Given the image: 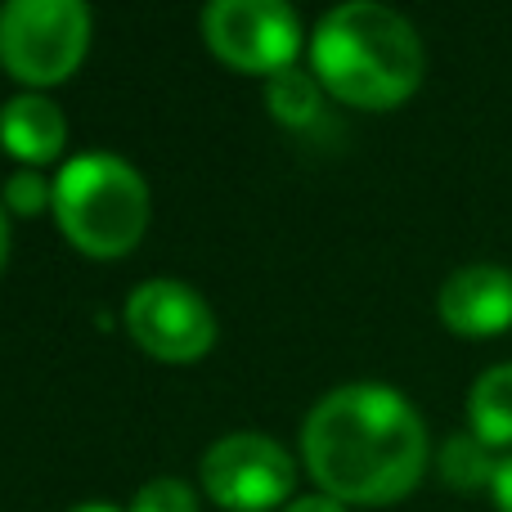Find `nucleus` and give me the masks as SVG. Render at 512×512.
I'll return each instance as SVG.
<instances>
[{"label": "nucleus", "instance_id": "obj_8", "mask_svg": "<svg viewBox=\"0 0 512 512\" xmlns=\"http://www.w3.org/2000/svg\"><path fill=\"white\" fill-rule=\"evenodd\" d=\"M441 324L459 337H499L512 328V270L504 265H463L441 283Z\"/></svg>", "mask_w": 512, "mask_h": 512}, {"label": "nucleus", "instance_id": "obj_4", "mask_svg": "<svg viewBox=\"0 0 512 512\" xmlns=\"http://www.w3.org/2000/svg\"><path fill=\"white\" fill-rule=\"evenodd\" d=\"M90 50V9L81 0L0 5V68L27 90L68 81Z\"/></svg>", "mask_w": 512, "mask_h": 512}, {"label": "nucleus", "instance_id": "obj_7", "mask_svg": "<svg viewBox=\"0 0 512 512\" xmlns=\"http://www.w3.org/2000/svg\"><path fill=\"white\" fill-rule=\"evenodd\" d=\"M203 486L225 512H270L297 486V463L261 432H230L203 454Z\"/></svg>", "mask_w": 512, "mask_h": 512}, {"label": "nucleus", "instance_id": "obj_3", "mask_svg": "<svg viewBox=\"0 0 512 512\" xmlns=\"http://www.w3.org/2000/svg\"><path fill=\"white\" fill-rule=\"evenodd\" d=\"M54 221L81 256L117 261L149 230V185L113 153H81L54 176Z\"/></svg>", "mask_w": 512, "mask_h": 512}, {"label": "nucleus", "instance_id": "obj_5", "mask_svg": "<svg viewBox=\"0 0 512 512\" xmlns=\"http://www.w3.org/2000/svg\"><path fill=\"white\" fill-rule=\"evenodd\" d=\"M203 41L234 72L292 68L301 50V18L283 0H216L203 9Z\"/></svg>", "mask_w": 512, "mask_h": 512}, {"label": "nucleus", "instance_id": "obj_11", "mask_svg": "<svg viewBox=\"0 0 512 512\" xmlns=\"http://www.w3.org/2000/svg\"><path fill=\"white\" fill-rule=\"evenodd\" d=\"M265 104H270V117L279 126L306 131L324 113V86H319V77H310L301 68H283L274 77H265Z\"/></svg>", "mask_w": 512, "mask_h": 512}, {"label": "nucleus", "instance_id": "obj_6", "mask_svg": "<svg viewBox=\"0 0 512 512\" xmlns=\"http://www.w3.org/2000/svg\"><path fill=\"white\" fill-rule=\"evenodd\" d=\"M122 324L131 342L162 364H194L216 346L212 306L180 279H144L126 297Z\"/></svg>", "mask_w": 512, "mask_h": 512}, {"label": "nucleus", "instance_id": "obj_18", "mask_svg": "<svg viewBox=\"0 0 512 512\" xmlns=\"http://www.w3.org/2000/svg\"><path fill=\"white\" fill-rule=\"evenodd\" d=\"M72 512H122V508H113V504H81V508H72Z\"/></svg>", "mask_w": 512, "mask_h": 512}, {"label": "nucleus", "instance_id": "obj_13", "mask_svg": "<svg viewBox=\"0 0 512 512\" xmlns=\"http://www.w3.org/2000/svg\"><path fill=\"white\" fill-rule=\"evenodd\" d=\"M0 207H5L9 216H45V212H54V180H45L41 171H32V167L14 171V176L5 180V189H0Z\"/></svg>", "mask_w": 512, "mask_h": 512}, {"label": "nucleus", "instance_id": "obj_16", "mask_svg": "<svg viewBox=\"0 0 512 512\" xmlns=\"http://www.w3.org/2000/svg\"><path fill=\"white\" fill-rule=\"evenodd\" d=\"M283 512H346V504H337L328 495H306V499H292Z\"/></svg>", "mask_w": 512, "mask_h": 512}, {"label": "nucleus", "instance_id": "obj_15", "mask_svg": "<svg viewBox=\"0 0 512 512\" xmlns=\"http://www.w3.org/2000/svg\"><path fill=\"white\" fill-rule=\"evenodd\" d=\"M490 495H495V508H499V512H512V454H508L504 463H499Z\"/></svg>", "mask_w": 512, "mask_h": 512}, {"label": "nucleus", "instance_id": "obj_12", "mask_svg": "<svg viewBox=\"0 0 512 512\" xmlns=\"http://www.w3.org/2000/svg\"><path fill=\"white\" fill-rule=\"evenodd\" d=\"M495 450L486 441H477L472 432H454L450 441L441 445V481L454 490H481V486H495V472H499Z\"/></svg>", "mask_w": 512, "mask_h": 512}, {"label": "nucleus", "instance_id": "obj_9", "mask_svg": "<svg viewBox=\"0 0 512 512\" xmlns=\"http://www.w3.org/2000/svg\"><path fill=\"white\" fill-rule=\"evenodd\" d=\"M0 144L14 162L23 167H45L63 153L68 144V117L54 99L36 95V90H18L14 99L0 104Z\"/></svg>", "mask_w": 512, "mask_h": 512}, {"label": "nucleus", "instance_id": "obj_2", "mask_svg": "<svg viewBox=\"0 0 512 512\" xmlns=\"http://www.w3.org/2000/svg\"><path fill=\"white\" fill-rule=\"evenodd\" d=\"M427 54L405 14L373 0L328 9L310 41V72L328 95L364 113L400 108L423 86Z\"/></svg>", "mask_w": 512, "mask_h": 512}, {"label": "nucleus", "instance_id": "obj_17", "mask_svg": "<svg viewBox=\"0 0 512 512\" xmlns=\"http://www.w3.org/2000/svg\"><path fill=\"white\" fill-rule=\"evenodd\" d=\"M5 256H9V216L0 207V265H5Z\"/></svg>", "mask_w": 512, "mask_h": 512}, {"label": "nucleus", "instance_id": "obj_10", "mask_svg": "<svg viewBox=\"0 0 512 512\" xmlns=\"http://www.w3.org/2000/svg\"><path fill=\"white\" fill-rule=\"evenodd\" d=\"M468 432L490 450L512 445V364L486 369L468 391Z\"/></svg>", "mask_w": 512, "mask_h": 512}, {"label": "nucleus", "instance_id": "obj_14", "mask_svg": "<svg viewBox=\"0 0 512 512\" xmlns=\"http://www.w3.org/2000/svg\"><path fill=\"white\" fill-rule=\"evenodd\" d=\"M131 512H198V495L180 477H153L135 490Z\"/></svg>", "mask_w": 512, "mask_h": 512}, {"label": "nucleus", "instance_id": "obj_1", "mask_svg": "<svg viewBox=\"0 0 512 512\" xmlns=\"http://www.w3.org/2000/svg\"><path fill=\"white\" fill-rule=\"evenodd\" d=\"M301 463L337 504H396L423 481L427 423L396 387L351 382L306 414Z\"/></svg>", "mask_w": 512, "mask_h": 512}]
</instances>
